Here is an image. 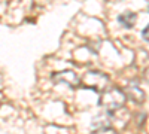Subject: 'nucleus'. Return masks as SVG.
Returning <instances> with one entry per match:
<instances>
[{"instance_id":"f257e3e1","label":"nucleus","mask_w":149,"mask_h":134,"mask_svg":"<svg viewBox=\"0 0 149 134\" xmlns=\"http://www.w3.org/2000/svg\"><path fill=\"white\" fill-rule=\"evenodd\" d=\"M124 101H125V94L115 88L110 91H104L102 95V100H100L102 106L109 112H113L116 109H119L124 104Z\"/></svg>"},{"instance_id":"f03ea898","label":"nucleus","mask_w":149,"mask_h":134,"mask_svg":"<svg viewBox=\"0 0 149 134\" xmlns=\"http://www.w3.org/2000/svg\"><path fill=\"white\" fill-rule=\"evenodd\" d=\"M93 131H95V133H100V131H104V130H109V127H110V122L107 121V118H104V116H97L94 121H93Z\"/></svg>"},{"instance_id":"7ed1b4c3","label":"nucleus","mask_w":149,"mask_h":134,"mask_svg":"<svg viewBox=\"0 0 149 134\" xmlns=\"http://www.w3.org/2000/svg\"><path fill=\"white\" fill-rule=\"evenodd\" d=\"M118 21L122 24L124 27L131 28L134 26V22H136V15L133 14V12H125V14H122V15L118 17Z\"/></svg>"},{"instance_id":"20e7f679","label":"nucleus","mask_w":149,"mask_h":134,"mask_svg":"<svg viewBox=\"0 0 149 134\" xmlns=\"http://www.w3.org/2000/svg\"><path fill=\"white\" fill-rule=\"evenodd\" d=\"M130 97H131V100H134L136 103H142L143 99H145V94L140 91V88L137 87V85H131L130 87Z\"/></svg>"},{"instance_id":"39448f33","label":"nucleus","mask_w":149,"mask_h":134,"mask_svg":"<svg viewBox=\"0 0 149 134\" xmlns=\"http://www.w3.org/2000/svg\"><path fill=\"white\" fill-rule=\"evenodd\" d=\"M142 37H143L146 42H149V26H148V27H146V28L142 31Z\"/></svg>"},{"instance_id":"423d86ee","label":"nucleus","mask_w":149,"mask_h":134,"mask_svg":"<svg viewBox=\"0 0 149 134\" xmlns=\"http://www.w3.org/2000/svg\"><path fill=\"white\" fill-rule=\"evenodd\" d=\"M145 78H146V81L149 82V69H148V70L145 72Z\"/></svg>"}]
</instances>
